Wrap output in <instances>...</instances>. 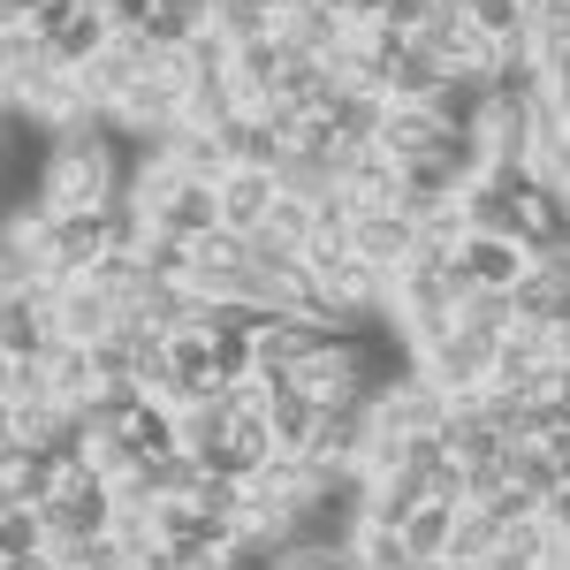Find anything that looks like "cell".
Wrapping results in <instances>:
<instances>
[{"label": "cell", "mask_w": 570, "mask_h": 570, "mask_svg": "<svg viewBox=\"0 0 570 570\" xmlns=\"http://www.w3.org/2000/svg\"><path fill=\"white\" fill-rule=\"evenodd\" d=\"M487 365H494V335H472V327H456V320H449V335H441L434 351L411 357V373H419L426 389H441L449 403L480 395L487 389Z\"/></svg>", "instance_id": "1"}, {"label": "cell", "mask_w": 570, "mask_h": 570, "mask_svg": "<svg viewBox=\"0 0 570 570\" xmlns=\"http://www.w3.org/2000/svg\"><path fill=\"white\" fill-rule=\"evenodd\" d=\"M282 381H289L297 395H312V403H343V395L373 389V357H365L357 335H327V343H320L312 357H297Z\"/></svg>", "instance_id": "2"}, {"label": "cell", "mask_w": 570, "mask_h": 570, "mask_svg": "<svg viewBox=\"0 0 570 570\" xmlns=\"http://www.w3.org/2000/svg\"><path fill=\"white\" fill-rule=\"evenodd\" d=\"M153 61H160V46L145 39V31H107V46H99L85 69H77L85 107H91V115H115V99H122V91H130L137 77L153 69Z\"/></svg>", "instance_id": "3"}, {"label": "cell", "mask_w": 570, "mask_h": 570, "mask_svg": "<svg viewBox=\"0 0 570 570\" xmlns=\"http://www.w3.org/2000/svg\"><path fill=\"white\" fill-rule=\"evenodd\" d=\"M320 343H327V327L305 320V312H244V365L252 373H289Z\"/></svg>", "instance_id": "4"}, {"label": "cell", "mask_w": 570, "mask_h": 570, "mask_svg": "<svg viewBox=\"0 0 570 570\" xmlns=\"http://www.w3.org/2000/svg\"><path fill=\"white\" fill-rule=\"evenodd\" d=\"M107 510H115V494H107V480H99V472H85V464H69V472L53 480V494L39 502V532H46V540H77V532H107Z\"/></svg>", "instance_id": "5"}, {"label": "cell", "mask_w": 570, "mask_h": 570, "mask_svg": "<svg viewBox=\"0 0 570 570\" xmlns=\"http://www.w3.org/2000/svg\"><path fill=\"white\" fill-rule=\"evenodd\" d=\"M46 327H53V343H77L85 351V343L122 327V297H107L91 282H46Z\"/></svg>", "instance_id": "6"}, {"label": "cell", "mask_w": 570, "mask_h": 570, "mask_svg": "<svg viewBox=\"0 0 570 570\" xmlns=\"http://www.w3.org/2000/svg\"><path fill=\"white\" fill-rule=\"evenodd\" d=\"M107 122H115L122 137H137V145H160V137L183 122V85H176V77H160V61H153V69L115 99V115H107Z\"/></svg>", "instance_id": "7"}, {"label": "cell", "mask_w": 570, "mask_h": 570, "mask_svg": "<svg viewBox=\"0 0 570 570\" xmlns=\"http://www.w3.org/2000/svg\"><path fill=\"white\" fill-rule=\"evenodd\" d=\"M365 441H373V411H365V395H343V403H320V411H312L305 456H312V464H335V472H351Z\"/></svg>", "instance_id": "8"}, {"label": "cell", "mask_w": 570, "mask_h": 570, "mask_svg": "<svg viewBox=\"0 0 570 570\" xmlns=\"http://www.w3.org/2000/svg\"><path fill=\"white\" fill-rule=\"evenodd\" d=\"M107 252V236H99V214H53L39 228V259H46V282H77L91 259Z\"/></svg>", "instance_id": "9"}, {"label": "cell", "mask_w": 570, "mask_h": 570, "mask_svg": "<svg viewBox=\"0 0 570 570\" xmlns=\"http://www.w3.org/2000/svg\"><path fill=\"white\" fill-rule=\"evenodd\" d=\"M69 115H85L77 69H39L31 85H16V91H8V122H31V130H61Z\"/></svg>", "instance_id": "10"}, {"label": "cell", "mask_w": 570, "mask_h": 570, "mask_svg": "<svg viewBox=\"0 0 570 570\" xmlns=\"http://www.w3.org/2000/svg\"><path fill=\"white\" fill-rule=\"evenodd\" d=\"M510 327H570V259L525 266L510 282Z\"/></svg>", "instance_id": "11"}, {"label": "cell", "mask_w": 570, "mask_h": 570, "mask_svg": "<svg viewBox=\"0 0 570 570\" xmlns=\"http://www.w3.org/2000/svg\"><path fill=\"white\" fill-rule=\"evenodd\" d=\"M266 206H274V176H266V168H220L214 176L220 236H252V228H266Z\"/></svg>", "instance_id": "12"}, {"label": "cell", "mask_w": 570, "mask_h": 570, "mask_svg": "<svg viewBox=\"0 0 570 570\" xmlns=\"http://www.w3.org/2000/svg\"><path fill=\"white\" fill-rule=\"evenodd\" d=\"M343 244H351V259H365L373 274H395V266L411 259V220L395 214V206H365V214H351Z\"/></svg>", "instance_id": "13"}, {"label": "cell", "mask_w": 570, "mask_h": 570, "mask_svg": "<svg viewBox=\"0 0 570 570\" xmlns=\"http://www.w3.org/2000/svg\"><path fill=\"white\" fill-rule=\"evenodd\" d=\"M502 480L525 487L532 502L556 494V487H570V434H556V441H510V449H502Z\"/></svg>", "instance_id": "14"}, {"label": "cell", "mask_w": 570, "mask_h": 570, "mask_svg": "<svg viewBox=\"0 0 570 570\" xmlns=\"http://www.w3.org/2000/svg\"><path fill=\"white\" fill-rule=\"evenodd\" d=\"M518 274H525V252L510 236H464L449 259V282H472V289H510Z\"/></svg>", "instance_id": "15"}, {"label": "cell", "mask_w": 570, "mask_h": 570, "mask_svg": "<svg viewBox=\"0 0 570 570\" xmlns=\"http://www.w3.org/2000/svg\"><path fill=\"white\" fill-rule=\"evenodd\" d=\"M434 137H441V122L426 115V107H403V99H381V122H373V153L381 160H426L434 153Z\"/></svg>", "instance_id": "16"}, {"label": "cell", "mask_w": 570, "mask_h": 570, "mask_svg": "<svg viewBox=\"0 0 570 570\" xmlns=\"http://www.w3.org/2000/svg\"><path fill=\"white\" fill-rule=\"evenodd\" d=\"M46 343H53V327H46V282L0 289V357H39Z\"/></svg>", "instance_id": "17"}, {"label": "cell", "mask_w": 570, "mask_h": 570, "mask_svg": "<svg viewBox=\"0 0 570 570\" xmlns=\"http://www.w3.org/2000/svg\"><path fill=\"white\" fill-rule=\"evenodd\" d=\"M312 395H297L282 373H266V403H259V419H266V434H274V449H297L305 456V441H312Z\"/></svg>", "instance_id": "18"}, {"label": "cell", "mask_w": 570, "mask_h": 570, "mask_svg": "<svg viewBox=\"0 0 570 570\" xmlns=\"http://www.w3.org/2000/svg\"><path fill=\"white\" fill-rule=\"evenodd\" d=\"M441 77H449V69H441L434 53H426L419 39H403V46L389 53V85H381V99H403V107H426V99L441 91Z\"/></svg>", "instance_id": "19"}, {"label": "cell", "mask_w": 570, "mask_h": 570, "mask_svg": "<svg viewBox=\"0 0 570 570\" xmlns=\"http://www.w3.org/2000/svg\"><path fill=\"white\" fill-rule=\"evenodd\" d=\"M153 228L160 236H176V244H198V236H214V183H176V198L153 214Z\"/></svg>", "instance_id": "20"}, {"label": "cell", "mask_w": 570, "mask_h": 570, "mask_svg": "<svg viewBox=\"0 0 570 570\" xmlns=\"http://www.w3.org/2000/svg\"><path fill=\"white\" fill-rule=\"evenodd\" d=\"M39 69H61V61L46 53V31L39 23H0V91L31 85Z\"/></svg>", "instance_id": "21"}, {"label": "cell", "mask_w": 570, "mask_h": 570, "mask_svg": "<svg viewBox=\"0 0 570 570\" xmlns=\"http://www.w3.org/2000/svg\"><path fill=\"white\" fill-rule=\"evenodd\" d=\"M335 77H327V61H312V53H282V77H274V99H289L297 115H320L327 99H335Z\"/></svg>", "instance_id": "22"}, {"label": "cell", "mask_w": 570, "mask_h": 570, "mask_svg": "<svg viewBox=\"0 0 570 570\" xmlns=\"http://www.w3.org/2000/svg\"><path fill=\"white\" fill-rule=\"evenodd\" d=\"M168 426H176V449L198 464V472H214V464H220V434H228V419L214 411V395H206V403H183Z\"/></svg>", "instance_id": "23"}, {"label": "cell", "mask_w": 570, "mask_h": 570, "mask_svg": "<svg viewBox=\"0 0 570 570\" xmlns=\"http://www.w3.org/2000/svg\"><path fill=\"white\" fill-rule=\"evenodd\" d=\"M449 525H456V502H441V494H426L411 518H403V548H411V563L426 570V563H441V548H449Z\"/></svg>", "instance_id": "24"}, {"label": "cell", "mask_w": 570, "mask_h": 570, "mask_svg": "<svg viewBox=\"0 0 570 570\" xmlns=\"http://www.w3.org/2000/svg\"><path fill=\"white\" fill-rule=\"evenodd\" d=\"M39 365H46V395H53L61 411H77V403H85V395L99 389V381H91V357L77 351V343H46Z\"/></svg>", "instance_id": "25"}, {"label": "cell", "mask_w": 570, "mask_h": 570, "mask_svg": "<svg viewBox=\"0 0 570 570\" xmlns=\"http://www.w3.org/2000/svg\"><path fill=\"white\" fill-rule=\"evenodd\" d=\"M53 480H61V472H53L46 456H31V449L8 456V464H0V510H39L46 494H53Z\"/></svg>", "instance_id": "26"}, {"label": "cell", "mask_w": 570, "mask_h": 570, "mask_svg": "<svg viewBox=\"0 0 570 570\" xmlns=\"http://www.w3.org/2000/svg\"><path fill=\"white\" fill-rule=\"evenodd\" d=\"M214 145H220L228 168H274L282 160V145H274V130H266L259 115H236L228 130H214Z\"/></svg>", "instance_id": "27"}, {"label": "cell", "mask_w": 570, "mask_h": 570, "mask_svg": "<svg viewBox=\"0 0 570 570\" xmlns=\"http://www.w3.org/2000/svg\"><path fill=\"white\" fill-rule=\"evenodd\" d=\"M449 320L472 327V335H510V289H472V282H456Z\"/></svg>", "instance_id": "28"}, {"label": "cell", "mask_w": 570, "mask_h": 570, "mask_svg": "<svg viewBox=\"0 0 570 570\" xmlns=\"http://www.w3.org/2000/svg\"><path fill=\"white\" fill-rule=\"evenodd\" d=\"M206 8H214V0H145V39L168 53V46H183L190 31H206Z\"/></svg>", "instance_id": "29"}, {"label": "cell", "mask_w": 570, "mask_h": 570, "mask_svg": "<svg viewBox=\"0 0 570 570\" xmlns=\"http://www.w3.org/2000/svg\"><path fill=\"white\" fill-rule=\"evenodd\" d=\"M31 282H46L39 236H31V228H16V220L0 214V289H31Z\"/></svg>", "instance_id": "30"}, {"label": "cell", "mask_w": 570, "mask_h": 570, "mask_svg": "<svg viewBox=\"0 0 570 570\" xmlns=\"http://www.w3.org/2000/svg\"><path fill=\"white\" fill-rule=\"evenodd\" d=\"M244 107H236V91L228 77H206V85H183V130H228Z\"/></svg>", "instance_id": "31"}, {"label": "cell", "mask_w": 570, "mask_h": 570, "mask_svg": "<svg viewBox=\"0 0 570 570\" xmlns=\"http://www.w3.org/2000/svg\"><path fill=\"white\" fill-rule=\"evenodd\" d=\"M456 16H464L487 46H518L525 39V0H456Z\"/></svg>", "instance_id": "32"}, {"label": "cell", "mask_w": 570, "mask_h": 570, "mask_svg": "<svg viewBox=\"0 0 570 570\" xmlns=\"http://www.w3.org/2000/svg\"><path fill=\"white\" fill-rule=\"evenodd\" d=\"M46 563L53 570H130L122 548L107 532H77V540H46Z\"/></svg>", "instance_id": "33"}, {"label": "cell", "mask_w": 570, "mask_h": 570, "mask_svg": "<svg viewBox=\"0 0 570 570\" xmlns=\"http://www.w3.org/2000/svg\"><path fill=\"white\" fill-rule=\"evenodd\" d=\"M343 548H351V563H357V570H419L395 525H357L351 540H343Z\"/></svg>", "instance_id": "34"}, {"label": "cell", "mask_w": 570, "mask_h": 570, "mask_svg": "<svg viewBox=\"0 0 570 570\" xmlns=\"http://www.w3.org/2000/svg\"><path fill=\"white\" fill-rule=\"evenodd\" d=\"M137 403H145L137 389H91L85 403H77V426H85V441H91V434H122V426L137 419Z\"/></svg>", "instance_id": "35"}, {"label": "cell", "mask_w": 570, "mask_h": 570, "mask_svg": "<svg viewBox=\"0 0 570 570\" xmlns=\"http://www.w3.org/2000/svg\"><path fill=\"white\" fill-rule=\"evenodd\" d=\"M77 282H91V289H107V297H122V305H130L137 289H145V266H137V252H115V244H107Z\"/></svg>", "instance_id": "36"}, {"label": "cell", "mask_w": 570, "mask_h": 570, "mask_svg": "<svg viewBox=\"0 0 570 570\" xmlns=\"http://www.w3.org/2000/svg\"><path fill=\"white\" fill-rule=\"evenodd\" d=\"M206 480L183 449H160V456H145V487H153V502H190V487Z\"/></svg>", "instance_id": "37"}, {"label": "cell", "mask_w": 570, "mask_h": 570, "mask_svg": "<svg viewBox=\"0 0 570 570\" xmlns=\"http://www.w3.org/2000/svg\"><path fill=\"white\" fill-rule=\"evenodd\" d=\"M107 540L122 548V563H145V556L160 548V540H153V510H122V502H115V510H107Z\"/></svg>", "instance_id": "38"}, {"label": "cell", "mask_w": 570, "mask_h": 570, "mask_svg": "<svg viewBox=\"0 0 570 570\" xmlns=\"http://www.w3.org/2000/svg\"><path fill=\"white\" fill-rule=\"evenodd\" d=\"M137 266H145V282H183V274H190V244H176V236L153 228V236L137 244Z\"/></svg>", "instance_id": "39"}, {"label": "cell", "mask_w": 570, "mask_h": 570, "mask_svg": "<svg viewBox=\"0 0 570 570\" xmlns=\"http://www.w3.org/2000/svg\"><path fill=\"white\" fill-rule=\"evenodd\" d=\"M266 236H282L289 252H305L312 236H320V228H312V206H305V198H282V190H274V206H266Z\"/></svg>", "instance_id": "40"}, {"label": "cell", "mask_w": 570, "mask_h": 570, "mask_svg": "<svg viewBox=\"0 0 570 570\" xmlns=\"http://www.w3.org/2000/svg\"><path fill=\"white\" fill-rule=\"evenodd\" d=\"M472 510H487V518H494V525L510 532V525H525V518H532V510H540V502H532L525 487H510V480H502V487H494V494H480V502H472Z\"/></svg>", "instance_id": "41"}, {"label": "cell", "mask_w": 570, "mask_h": 570, "mask_svg": "<svg viewBox=\"0 0 570 570\" xmlns=\"http://www.w3.org/2000/svg\"><path fill=\"white\" fill-rule=\"evenodd\" d=\"M8 456H23V426H16V403L0 395V464H8Z\"/></svg>", "instance_id": "42"}, {"label": "cell", "mask_w": 570, "mask_h": 570, "mask_svg": "<svg viewBox=\"0 0 570 570\" xmlns=\"http://www.w3.org/2000/svg\"><path fill=\"white\" fill-rule=\"evenodd\" d=\"M0 122H8V91H0Z\"/></svg>", "instance_id": "43"}, {"label": "cell", "mask_w": 570, "mask_h": 570, "mask_svg": "<svg viewBox=\"0 0 570 570\" xmlns=\"http://www.w3.org/2000/svg\"><path fill=\"white\" fill-rule=\"evenodd\" d=\"M130 570H153V563H130Z\"/></svg>", "instance_id": "44"}, {"label": "cell", "mask_w": 570, "mask_h": 570, "mask_svg": "<svg viewBox=\"0 0 570 570\" xmlns=\"http://www.w3.org/2000/svg\"><path fill=\"white\" fill-rule=\"evenodd\" d=\"M426 570H449V563H426Z\"/></svg>", "instance_id": "45"}, {"label": "cell", "mask_w": 570, "mask_h": 570, "mask_svg": "<svg viewBox=\"0 0 570 570\" xmlns=\"http://www.w3.org/2000/svg\"><path fill=\"white\" fill-rule=\"evenodd\" d=\"M46 570H53V563H46Z\"/></svg>", "instance_id": "46"}]
</instances>
